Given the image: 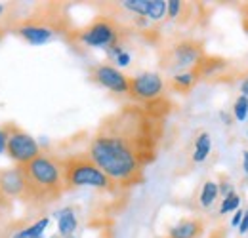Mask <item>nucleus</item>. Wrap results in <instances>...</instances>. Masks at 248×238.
<instances>
[{
	"instance_id": "obj_1",
	"label": "nucleus",
	"mask_w": 248,
	"mask_h": 238,
	"mask_svg": "<svg viewBox=\"0 0 248 238\" xmlns=\"http://www.w3.org/2000/svg\"><path fill=\"white\" fill-rule=\"evenodd\" d=\"M170 109L166 97L151 103H126L99 122L86 154L119 189L140 185L158 154Z\"/></svg>"
},
{
	"instance_id": "obj_2",
	"label": "nucleus",
	"mask_w": 248,
	"mask_h": 238,
	"mask_svg": "<svg viewBox=\"0 0 248 238\" xmlns=\"http://www.w3.org/2000/svg\"><path fill=\"white\" fill-rule=\"evenodd\" d=\"M23 174V194L21 202L32 208H44L58 202L65 189L62 158L40 152L31 162L19 166Z\"/></svg>"
},
{
	"instance_id": "obj_3",
	"label": "nucleus",
	"mask_w": 248,
	"mask_h": 238,
	"mask_svg": "<svg viewBox=\"0 0 248 238\" xmlns=\"http://www.w3.org/2000/svg\"><path fill=\"white\" fill-rule=\"evenodd\" d=\"M126 34L128 29L115 15L103 14L92 19L88 25L67 32V38L75 48L80 50H109L111 46L123 44Z\"/></svg>"
},
{
	"instance_id": "obj_4",
	"label": "nucleus",
	"mask_w": 248,
	"mask_h": 238,
	"mask_svg": "<svg viewBox=\"0 0 248 238\" xmlns=\"http://www.w3.org/2000/svg\"><path fill=\"white\" fill-rule=\"evenodd\" d=\"M63 179H65V189H80V187H92L105 193H115L119 187L113 179L109 178L86 152L78 154H69L62 158Z\"/></svg>"
},
{
	"instance_id": "obj_5",
	"label": "nucleus",
	"mask_w": 248,
	"mask_h": 238,
	"mask_svg": "<svg viewBox=\"0 0 248 238\" xmlns=\"http://www.w3.org/2000/svg\"><path fill=\"white\" fill-rule=\"evenodd\" d=\"M62 17L56 12L54 6L40 10L36 14H32L25 19H19L16 25L8 27V30H12L14 34H17L19 38L27 40L29 44H46L50 42L58 32H62Z\"/></svg>"
},
{
	"instance_id": "obj_6",
	"label": "nucleus",
	"mask_w": 248,
	"mask_h": 238,
	"mask_svg": "<svg viewBox=\"0 0 248 238\" xmlns=\"http://www.w3.org/2000/svg\"><path fill=\"white\" fill-rule=\"evenodd\" d=\"M206 56L204 46L201 40L195 38H184L174 42L170 48H166L160 56V65L164 71H174L178 73H186L195 69L201 60Z\"/></svg>"
},
{
	"instance_id": "obj_7",
	"label": "nucleus",
	"mask_w": 248,
	"mask_h": 238,
	"mask_svg": "<svg viewBox=\"0 0 248 238\" xmlns=\"http://www.w3.org/2000/svg\"><path fill=\"white\" fill-rule=\"evenodd\" d=\"M4 132H6L4 152L8 154V158L12 162H16V166H23V164L31 162L32 158H36L42 152L36 139L29 135L27 132H23L19 126L8 124V126H4Z\"/></svg>"
},
{
	"instance_id": "obj_8",
	"label": "nucleus",
	"mask_w": 248,
	"mask_h": 238,
	"mask_svg": "<svg viewBox=\"0 0 248 238\" xmlns=\"http://www.w3.org/2000/svg\"><path fill=\"white\" fill-rule=\"evenodd\" d=\"M166 80L158 73H141L130 76L128 97L132 103H151L158 97H164Z\"/></svg>"
},
{
	"instance_id": "obj_9",
	"label": "nucleus",
	"mask_w": 248,
	"mask_h": 238,
	"mask_svg": "<svg viewBox=\"0 0 248 238\" xmlns=\"http://www.w3.org/2000/svg\"><path fill=\"white\" fill-rule=\"evenodd\" d=\"M90 80L97 86L109 89L119 95H128V86H130V76H126L121 69H117L111 63H97L92 65L88 71Z\"/></svg>"
},
{
	"instance_id": "obj_10",
	"label": "nucleus",
	"mask_w": 248,
	"mask_h": 238,
	"mask_svg": "<svg viewBox=\"0 0 248 238\" xmlns=\"http://www.w3.org/2000/svg\"><path fill=\"white\" fill-rule=\"evenodd\" d=\"M0 194H4L8 200L21 198L23 194V174L19 166L4 168L0 170Z\"/></svg>"
},
{
	"instance_id": "obj_11",
	"label": "nucleus",
	"mask_w": 248,
	"mask_h": 238,
	"mask_svg": "<svg viewBox=\"0 0 248 238\" xmlns=\"http://www.w3.org/2000/svg\"><path fill=\"white\" fill-rule=\"evenodd\" d=\"M204 233V223L199 217H186L170 227L166 238H201Z\"/></svg>"
},
{
	"instance_id": "obj_12",
	"label": "nucleus",
	"mask_w": 248,
	"mask_h": 238,
	"mask_svg": "<svg viewBox=\"0 0 248 238\" xmlns=\"http://www.w3.org/2000/svg\"><path fill=\"white\" fill-rule=\"evenodd\" d=\"M227 69V61L216 58V56H204L201 63L195 67V73L199 76V80L202 78H210V76H216L219 73H223Z\"/></svg>"
},
{
	"instance_id": "obj_13",
	"label": "nucleus",
	"mask_w": 248,
	"mask_h": 238,
	"mask_svg": "<svg viewBox=\"0 0 248 238\" xmlns=\"http://www.w3.org/2000/svg\"><path fill=\"white\" fill-rule=\"evenodd\" d=\"M78 227V219H77V213L71 206L63 208L58 211V231L63 238H71L73 233L77 231Z\"/></svg>"
},
{
	"instance_id": "obj_14",
	"label": "nucleus",
	"mask_w": 248,
	"mask_h": 238,
	"mask_svg": "<svg viewBox=\"0 0 248 238\" xmlns=\"http://www.w3.org/2000/svg\"><path fill=\"white\" fill-rule=\"evenodd\" d=\"M199 82V76L195 73V69L186 71V73H178L170 78V88L174 89L176 93H189L191 89L197 86Z\"/></svg>"
},
{
	"instance_id": "obj_15",
	"label": "nucleus",
	"mask_w": 248,
	"mask_h": 238,
	"mask_svg": "<svg viewBox=\"0 0 248 238\" xmlns=\"http://www.w3.org/2000/svg\"><path fill=\"white\" fill-rule=\"evenodd\" d=\"M210 150H212V137H210V134H208V132H201V134L197 135V139H195L193 162H195V164L204 162V160L208 158Z\"/></svg>"
},
{
	"instance_id": "obj_16",
	"label": "nucleus",
	"mask_w": 248,
	"mask_h": 238,
	"mask_svg": "<svg viewBox=\"0 0 248 238\" xmlns=\"http://www.w3.org/2000/svg\"><path fill=\"white\" fill-rule=\"evenodd\" d=\"M48 225H50V217H40L32 225L17 231V233H14L12 238H44V233H46Z\"/></svg>"
},
{
	"instance_id": "obj_17",
	"label": "nucleus",
	"mask_w": 248,
	"mask_h": 238,
	"mask_svg": "<svg viewBox=\"0 0 248 238\" xmlns=\"http://www.w3.org/2000/svg\"><path fill=\"white\" fill-rule=\"evenodd\" d=\"M217 196H219V189H217L216 181H212V179L204 181V185H202V189H201V194H199L201 206H202V208H210V206L216 202Z\"/></svg>"
},
{
	"instance_id": "obj_18",
	"label": "nucleus",
	"mask_w": 248,
	"mask_h": 238,
	"mask_svg": "<svg viewBox=\"0 0 248 238\" xmlns=\"http://www.w3.org/2000/svg\"><path fill=\"white\" fill-rule=\"evenodd\" d=\"M166 12H168V2L166 0H151V8H149V14H147V19L151 23H158L166 17Z\"/></svg>"
},
{
	"instance_id": "obj_19",
	"label": "nucleus",
	"mask_w": 248,
	"mask_h": 238,
	"mask_svg": "<svg viewBox=\"0 0 248 238\" xmlns=\"http://www.w3.org/2000/svg\"><path fill=\"white\" fill-rule=\"evenodd\" d=\"M233 119L237 120V122H245L248 119V97L245 95H239L237 99H235V103H233Z\"/></svg>"
},
{
	"instance_id": "obj_20",
	"label": "nucleus",
	"mask_w": 248,
	"mask_h": 238,
	"mask_svg": "<svg viewBox=\"0 0 248 238\" xmlns=\"http://www.w3.org/2000/svg\"><path fill=\"white\" fill-rule=\"evenodd\" d=\"M239 204H241V196L233 191V193H229L227 196H223L221 206H219V213H221V215H225V213L237 211V209H239Z\"/></svg>"
},
{
	"instance_id": "obj_21",
	"label": "nucleus",
	"mask_w": 248,
	"mask_h": 238,
	"mask_svg": "<svg viewBox=\"0 0 248 238\" xmlns=\"http://www.w3.org/2000/svg\"><path fill=\"white\" fill-rule=\"evenodd\" d=\"M186 2H180V0H168V12H166V17H170L172 21H178L182 15H184V12L187 10Z\"/></svg>"
},
{
	"instance_id": "obj_22",
	"label": "nucleus",
	"mask_w": 248,
	"mask_h": 238,
	"mask_svg": "<svg viewBox=\"0 0 248 238\" xmlns=\"http://www.w3.org/2000/svg\"><path fill=\"white\" fill-rule=\"evenodd\" d=\"M217 189H219V194H221V196H227L229 193H233V185L229 183V179H225V178L219 179Z\"/></svg>"
},
{
	"instance_id": "obj_23",
	"label": "nucleus",
	"mask_w": 248,
	"mask_h": 238,
	"mask_svg": "<svg viewBox=\"0 0 248 238\" xmlns=\"http://www.w3.org/2000/svg\"><path fill=\"white\" fill-rule=\"evenodd\" d=\"M130 60H132L130 54H128V52H123V54L115 60V67H126V65H130Z\"/></svg>"
},
{
	"instance_id": "obj_24",
	"label": "nucleus",
	"mask_w": 248,
	"mask_h": 238,
	"mask_svg": "<svg viewBox=\"0 0 248 238\" xmlns=\"http://www.w3.org/2000/svg\"><path fill=\"white\" fill-rule=\"evenodd\" d=\"M237 229H239V235H247L248 233V209H245V215H243V219H241Z\"/></svg>"
},
{
	"instance_id": "obj_25",
	"label": "nucleus",
	"mask_w": 248,
	"mask_h": 238,
	"mask_svg": "<svg viewBox=\"0 0 248 238\" xmlns=\"http://www.w3.org/2000/svg\"><path fill=\"white\" fill-rule=\"evenodd\" d=\"M243 215H245V209H237L235 213H233V219H231V227H239V223H241V219H243Z\"/></svg>"
},
{
	"instance_id": "obj_26",
	"label": "nucleus",
	"mask_w": 248,
	"mask_h": 238,
	"mask_svg": "<svg viewBox=\"0 0 248 238\" xmlns=\"http://www.w3.org/2000/svg\"><path fill=\"white\" fill-rule=\"evenodd\" d=\"M4 147H6V132L4 128H0V152H4Z\"/></svg>"
},
{
	"instance_id": "obj_27",
	"label": "nucleus",
	"mask_w": 248,
	"mask_h": 238,
	"mask_svg": "<svg viewBox=\"0 0 248 238\" xmlns=\"http://www.w3.org/2000/svg\"><path fill=\"white\" fill-rule=\"evenodd\" d=\"M241 95H245V97H248V76L241 82Z\"/></svg>"
},
{
	"instance_id": "obj_28",
	"label": "nucleus",
	"mask_w": 248,
	"mask_h": 238,
	"mask_svg": "<svg viewBox=\"0 0 248 238\" xmlns=\"http://www.w3.org/2000/svg\"><path fill=\"white\" fill-rule=\"evenodd\" d=\"M243 170L248 176V150H243Z\"/></svg>"
},
{
	"instance_id": "obj_29",
	"label": "nucleus",
	"mask_w": 248,
	"mask_h": 238,
	"mask_svg": "<svg viewBox=\"0 0 248 238\" xmlns=\"http://www.w3.org/2000/svg\"><path fill=\"white\" fill-rule=\"evenodd\" d=\"M6 34H8V27H6L4 23H0V44H2V40L6 38Z\"/></svg>"
},
{
	"instance_id": "obj_30",
	"label": "nucleus",
	"mask_w": 248,
	"mask_h": 238,
	"mask_svg": "<svg viewBox=\"0 0 248 238\" xmlns=\"http://www.w3.org/2000/svg\"><path fill=\"white\" fill-rule=\"evenodd\" d=\"M219 117H221V120H223V122H225L227 126H231V122H233V119H231V115H229V113H221Z\"/></svg>"
},
{
	"instance_id": "obj_31",
	"label": "nucleus",
	"mask_w": 248,
	"mask_h": 238,
	"mask_svg": "<svg viewBox=\"0 0 248 238\" xmlns=\"http://www.w3.org/2000/svg\"><path fill=\"white\" fill-rule=\"evenodd\" d=\"M6 204H10V200H8L4 194H0V211L6 208Z\"/></svg>"
},
{
	"instance_id": "obj_32",
	"label": "nucleus",
	"mask_w": 248,
	"mask_h": 238,
	"mask_svg": "<svg viewBox=\"0 0 248 238\" xmlns=\"http://www.w3.org/2000/svg\"><path fill=\"white\" fill-rule=\"evenodd\" d=\"M4 10H6V4H0V15L4 14Z\"/></svg>"
},
{
	"instance_id": "obj_33",
	"label": "nucleus",
	"mask_w": 248,
	"mask_h": 238,
	"mask_svg": "<svg viewBox=\"0 0 248 238\" xmlns=\"http://www.w3.org/2000/svg\"><path fill=\"white\" fill-rule=\"evenodd\" d=\"M247 135H248V132H247Z\"/></svg>"
},
{
	"instance_id": "obj_34",
	"label": "nucleus",
	"mask_w": 248,
	"mask_h": 238,
	"mask_svg": "<svg viewBox=\"0 0 248 238\" xmlns=\"http://www.w3.org/2000/svg\"><path fill=\"white\" fill-rule=\"evenodd\" d=\"M71 238H73V237H71Z\"/></svg>"
}]
</instances>
